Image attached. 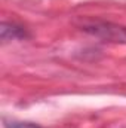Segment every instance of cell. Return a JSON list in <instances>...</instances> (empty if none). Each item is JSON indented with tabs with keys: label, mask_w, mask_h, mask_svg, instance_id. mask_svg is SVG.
Masks as SVG:
<instances>
[{
	"label": "cell",
	"mask_w": 126,
	"mask_h": 128,
	"mask_svg": "<svg viewBox=\"0 0 126 128\" xmlns=\"http://www.w3.org/2000/svg\"><path fill=\"white\" fill-rule=\"evenodd\" d=\"M28 36L27 30L18 24L13 22H1L0 27V37L3 42H9V40H16V39H25Z\"/></svg>",
	"instance_id": "7a4b0ae2"
},
{
	"label": "cell",
	"mask_w": 126,
	"mask_h": 128,
	"mask_svg": "<svg viewBox=\"0 0 126 128\" xmlns=\"http://www.w3.org/2000/svg\"><path fill=\"white\" fill-rule=\"evenodd\" d=\"M82 28L92 36H96V37L108 40V42L126 43V27H123V26L102 22V21H91V22L83 24Z\"/></svg>",
	"instance_id": "6da1fadb"
},
{
	"label": "cell",
	"mask_w": 126,
	"mask_h": 128,
	"mask_svg": "<svg viewBox=\"0 0 126 128\" xmlns=\"http://www.w3.org/2000/svg\"><path fill=\"white\" fill-rule=\"evenodd\" d=\"M6 128H43L33 122H9L6 124Z\"/></svg>",
	"instance_id": "3957f363"
}]
</instances>
